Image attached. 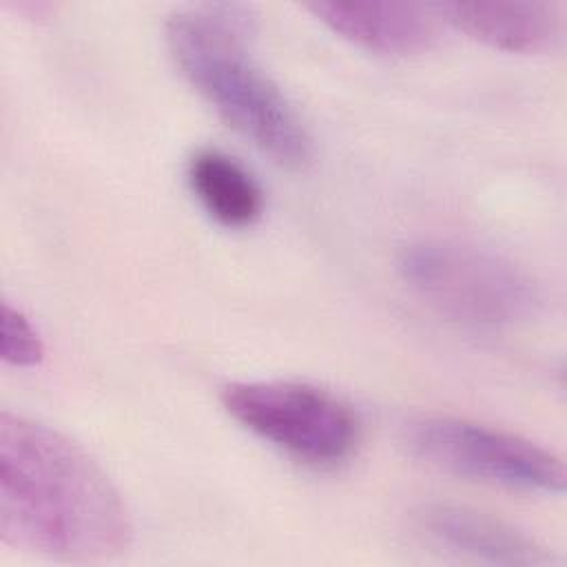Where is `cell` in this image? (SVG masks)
I'll return each mask as SVG.
<instances>
[{
	"instance_id": "obj_9",
	"label": "cell",
	"mask_w": 567,
	"mask_h": 567,
	"mask_svg": "<svg viewBox=\"0 0 567 567\" xmlns=\"http://www.w3.org/2000/svg\"><path fill=\"white\" fill-rule=\"evenodd\" d=\"M186 182L206 215L224 228H248L264 213L255 175L219 148H197L188 157Z\"/></svg>"
},
{
	"instance_id": "obj_4",
	"label": "cell",
	"mask_w": 567,
	"mask_h": 567,
	"mask_svg": "<svg viewBox=\"0 0 567 567\" xmlns=\"http://www.w3.org/2000/svg\"><path fill=\"white\" fill-rule=\"evenodd\" d=\"M221 405L261 441L317 467L343 463L361 439L359 419L343 399L301 381L228 383Z\"/></svg>"
},
{
	"instance_id": "obj_8",
	"label": "cell",
	"mask_w": 567,
	"mask_h": 567,
	"mask_svg": "<svg viewBox=\"0 0 567 567\" xmlns=\"http://www.w3.org/2000/svg\"><path fill=\"white\" fill-rule=\"evenodd\" d=\"M306 9L341 38L385 55L427 51L439 31L430 7L412 2H310Z\"/></svg>"
},
{
	"instance_id": "obj_6",
	"label": "cell",
	"mask_w": 567,
	"mask_h": 567,
	"mask_svg": "<svg viewBox=\"0 0 567 567\" xmlns=\"http://www.w3.org/2000/svg\"><path fill=\"white\" fill-rule=\"evenodd\" d=\"M414 525L434 547L461 558L507 567H545L558 563L554 551L525 532L467 505L425 503L414 512Z\"/></svg>"
},
{
	"instance_id": "obj_5",
	"label": "cell",
	"mask_w": 567,
	"mask_h": 567,
	"mask_svg": "<svg viewBox=\"0 0 567 567\" xmlns=\"http://www.w3.org/2000/svg\"><path fill=\"white\" fill-rule=\"evenodd\" d=\"M408 447L458 478L527 494H563L565 465L551 450L476 421L425 414L405 427Z\"/></svg>"
},
{
	"instance_id": "obj_3",
	"label": "cell",
	"mask_w": 567,
	"mask_h": 567,
	"mask_svg": "<svg viewBox=\"0 0 567 567\" xmlns=\"http://www.w3.org/2000/svg\"><path fill=\"white\" fill-rule=\"evenodd\" d=\"M408 288L439 315L481 330L532 321L543 306L534 277L509 257L450 237H423L399 250Z\"/></svg>"
},
{
	"instance_id": "obj_10",
	"label": "cell",
	"mask_w": 567,
	"mask_h": 567,
	"mask_svg": "<svg viewBox=\"0 0 567 567\" xmlns=\"http://www.w3.org/2000/svg\"><path fill=\"white\" fill-rule=\"evenodd\" d=\"M0 357L7 365L13 368H33L44 357V346L20 308H13L9 301H2L0 310Z\"/></svg>"
},
{
	"instance_id": "obj_2",
	"label": "cell",
	"mask_w": 567,
	"mask_h": 567,
	"mask_svg": "<svg viewBox=\"0 0 567 567\" xmlns=\"http://www.w3.org/2000/svg\"><path fill=\"white\" fill-rule=\"evenodd\" d=\"M255 13L239 2H202L166 20L168 53L217 115L288 171L312 159V137L295 104L250 51Z\"/></svg>"
},
{
	"instance_id": "obj_7",
	"label": "cell",
	"mask_w": 567,
	"mask_h": 567,
	"mask_svg": "<svg viewBox=\"0 0 567 567\" xmlns=\"http://www.w3.org/2000/svg\"><path fill=\"white\" fill-rule=\"evenodd\" d=\"M450 24L470 38L509 53L554 51L565 35V11L543 0H474L436 7Z\"/></svg>"
},
{
	"instance_id": "obj_1",
	"label": "cell",
	"mask_w": 567,
	"mask_h": 567,
	"mask_svg": "<svg viewBox=\"0 0 567 567\" xmlns=\"http://www.w3.org/2000/svg\"><path fill=\"white\" fill-rule=\"evenodd\" d=\"M133 536L128 509L100 463L66 434L0 414V540L60 560H106Z\"/></svg>"
}]
</instances>
